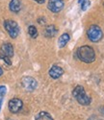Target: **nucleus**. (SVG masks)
I'll list each match as a JSON object with an SVG mask.
<instances>
[{"instance_id": "f257e3e1", "label": "nucleus", "mask_w": 104, "mask_h": 120, "mask_svg": "<svg viewBox=\"0 0 104 120\" xmlns=\"http://www.w3.org/2000/svg\"><path fill=\"white\" fill-rule=\"evenodd\" d=\"M76 54L80 61L86 64H91L95 62L96 60V53L93 51V49L89 45H83L79 47L77 49Z\"/></svg>"}, {"instance_id": "f03ea898", "label": "nucleus", "mask_w": 104, "mask_h": 120, "mask_svg": "<svg viewBox=\"0 0 104 120\" xmlns=\"http://www.w3.org/2000/svg\"><path fill=\"white\" fill-rule=\"evenodd\" d=\"M73 97L77 100V102L83 106H88L91 104V98L87 95L84 87L82 86H77L72 91Z\"/></svg>"}, {"instance_id": "7ed1b4c3", "label": "nucleus", "mask_w": 104, "mask_h": 120, "mask_svg": "<svg viewBox=\"0 0 104 120\" xmlns=\"http://www.w3.org/2000/svg\"><path fill=\"white\" fill-rule=\"evenodd\" d=\"M87 36L92 42H98L103 37V32L97 25H92L87 31Z\"/></svg>"}, {"instance_id": "20e7f679", "label": "nucleus", "mask_w": 104, "mask_h": 120, "mask_svg": "<svg viewBox=\"0 0 104 120\" xmlns=\"http://www.w3.org/2000/svg\"><path fill=\"white\" fill-rule=\"evenodd\" d=\"M4 28L12 38H16L19 34L18 24L12 19H6L4 21Z\"/></svg>"}, {"instance_id": "39448f33", "label": "nucleus", "mask_w": 104, "mask_h": 120, "mask_svg": "<svg viewBox=\"0 0 104 120\" xmlns=\"http://www.w3.org/2000/svg\"><path fill=\"white\" fill-rule=\"evenodd\" d=\"M21 84L27 91H33L34 89H36L38 86L36 79H34L33 77H29V76H25L21 79Z\"/></svg>"}, {"instance_id": "423d86ee", "label": "nucleus", "mask_w": 104, "mask_h": 120, "mask_svg": "<svg viewBox=\"0 0 104 120\" xmlns=\"http://www.w3.org/2000/svg\"><path fill=\"white\" fill-rule=\"evenodd\" d=\"M8 107H9V111L13 112V113H17L20 109H22L23 107V103L20 99L18 98H14V99H11L9 101V104H8Z\"/></svg>"}, {"instance_id": "0eeeda50", "label": "nucleus", "mask_w": 104, "mask_h": 120, "mask_svg": "<svg viewBox=\"0 0 104 120\" xmlns=\"http://www.w3.org/2000/svg\"><path fill=\"white\" fill-rule=\"evenodd\" d=\"M14 56V47L10 42L3 43L0 48V57H6L11 59Z\"/></svg>"}, {"instance_id": "6e6552de", "label": "nucleus", "mask_w": 104, "mask_h": 120, "mask_svg": "<svg viewBox=\"0 0 104 120\" xmlns=\"http://www.w3.org/2000/svg\"><path fill=\"white\" fill-rule=\"evenodd\" d=\"M64 5V0H49L47 7L52 13H60L63 10Z\"/></svg>"}, {"instance_id": "1a4fd4ad", "label": "nucleus", "mask_w": 104, "mask_h": 120, "mask_svg": "<svg viewBox=\"0 0 104 120\" xmlns=\"http://www.w3.org/2000/svg\"><path fill=\"white\" fill-rule=\"evenodd\" d=\"M49 76L52 79H58L60 78L62 75L64 74V69L62 68L61 66L58 65H53L50 69H49Z\"/></svg>"}, {"instance_id": "9d476101", "label": "nucleus", "mask_w": 104, "mask_h": 120, "mask_svg": "<svg viewBox=\"0 0 104 120\" xmlns=\"http://www.w3.org/2000/svg\"><path fill=\"white\" fill-rule=\"evenodd\" d=\"M9 8L11 12L17 14L21 10V2H20V0H11V2L9 4Z\"/></svg>"}, {"instance_id": "9b49d317", "label": "nucleus", "mask_w": 104, "mask_h": 120, "mask_svg": "<svg viewBox=\"0 0 104 120\" xmlns=\"http://www.w3.org/2000/svg\"><path fill=\"white\" fill-rule=\"evenodd\" d=\"M44 34L46 38H53L57 34V29L54 25H49L44 29Z\"/></svg>"}, {"instance_id": "f8f14e48", "label": "nucleus", "mask_w": 104, "mask_h": 120, "mask_svg": "<svg viewBox=\"0 0 104 120\" xmlns=\"http://www.w3.org/2000/svg\"><path fill=\"white\" fill-rule=\"evenodd\" d=\"M69 38H70V37H69V35L67 34V33H65V34L62 35V36L59 38V41H58V45H59V47H60V48L65 47V46L67 45V43L69 41Z\"/></svg>"}, {"instance_id": "ddd939ff", "label": "nucleus", "mask_w": 104, "mask_h": 120, "mask_svg": "<svg viewBox=\"0 0 104 120\" xmlns=\"http://www.w3.org/2000/svg\"><path fill=\"white\" fill-rule=\"evenodd\" d=\"M36 120H53L52 116L46 112H40L37 116Z\"/></svg>"}, {"instance_id": "4468645a", "label": "nucleus", "mask_w": 104, "mask_h": 120, "mask_svg": "<svg viewBox=\"0 0 104 120\" xmlns=\"http://www.w3.org/2000/svg\"><path fill=\"white\" fill-rule=\"evenodd\" d=\"M28 33H29V36L32 38H36L38 37V31H37V28L34 26V25H31L29 26L28 28Z\"/></svg>"}, {"instance_id": "2eb2a0df", "label": "nucleus", "mask_w": 104, "mask_h": 120, "mask_svg": "<svg viewBox=\"0 0 104 120\" xmlns=\"http://www.w3.org/2000/svg\"><path fill=\"white\" fill-rule=\"evenodd\" d=\"M78 3L81 6L82 11H86V10L88 9V7L91 5L90 0H78Z\"/></svg>"}, {"instance_id": "dca6fc26", "label": "nucleus", "mask_w": 104, "mask_h": 120, "mask_svg": "<svg viewBox=\"0 0 104 120\" xmlns=\"http://www.w3.org/2000/svg\"><path fill=\"white\" fill-rule=\"evenodd\" d=\"M6 91H7V88L6 86H0V97H2L6 94Z\"/></svg>"}, {"instance_id": "f3484780", "label": "nucleus", "mask_w": 104, "mask_h": 120, "mask_svg": "<svg viewBox=\"0 0 104 120\" xmlns=\"http://www.w3.org/2000/svg\"><path fill=\"white\" fill-rule=\"evenodd\" d=\"M35 1L38 2V3H40V4H44L45 0H35Z\"/></svg>"}, {"instance_id": "a211bd4d", "label": "nucleus", "mask_w": 104, "mask_h": 120, "mask_svg": "<svg viewBox=\"0 0 104 120\" xmlns=\"http://www.w3.org/2000/svg\"><path fill=\"white\" fill-rule=\"evenodd\" d=\"M2 74H3V70H2V68L0 67V76H1Z\"/></svg>"}, {"instance_id": "6ab92c4d", "label": "nucleus", "mask_w": 104, "mask_h": 120, "mask_svg": "<svg viewBox=\"0 0 104 120\" xmlns=\"http://www.w3.org/2000/svg\"><path fill=\"white\" fill-rule=\"evenodd\" d=\"M1 104H2V100H0V108H1Z\"/></svg>"}]
</instances>
